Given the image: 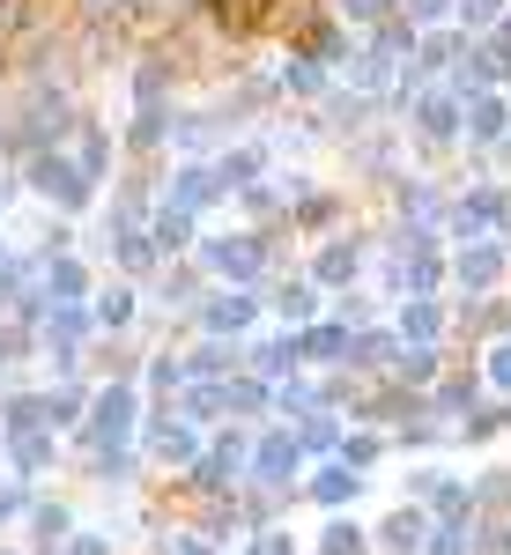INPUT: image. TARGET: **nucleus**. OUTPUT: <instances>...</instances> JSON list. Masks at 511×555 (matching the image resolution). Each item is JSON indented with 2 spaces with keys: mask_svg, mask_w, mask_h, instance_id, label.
Returning a JSON list of instances; mask_svg holds the SVG:
<instances>
[{
  "mask_svg": "<svg viewBox=\"0 0 511 555\" xmlns=\"http://www.w3.org/2000/svg\"><path fill=\"white\" fill-rule=\"evenodd\" d=\"M104 8H127V0H89V15H104Z\"/></svg>",
  "mask_w": 511,
  "mask_h": 555,
  "instance_id": "7ed1b4c3",
  "label": "nucleus"
},
{
  "mask_svg": "<svg viewBox=\"0 0 511 555\" xmlns=\"http://www.w3.org/2000/svg\"><path fill=\"white\" fill-rule=\"evenodd\" d=\"M348 8H356V15H379V8H385V0H348Z\"/></svg>",
  "mask_w": 511,
  "mask_h": 555,
  "instance_id": "f257e3e1",
  "label": "nucleus"
},
{
  "mask_svg": "<svg viewBox=\"0 0 511 555\" xmlns=\"http://www.w3.org/2000/svg\"><path fill=\"white\" fill-rule=\"evenodd\" d=\"M416 15H445V0H416Z\"/></svg>",
  "mask_w": 511,
  "mask_h": 555,
  "instance_id": "f03ea898",
  "label": "nucleus"
}]
</instances>
